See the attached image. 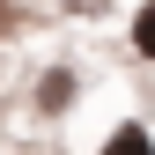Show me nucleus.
Segmentation results:
<instances>
[{
	"label": "nucleus",
	"mask_w": 155,
	"mask_h": 155,
	"mask_svg": "<svg viewBox=\"0 0 155 155\" xmlns=\"http://www.w3.org/2000/svg\"><path fill=\"white\" fill-rule=\"evenodd\" d=\"M104 155H155V140H148L140 126H118V133L104 140Z\"/></svg>",
	"instance_id": "nucleus-1"
},
{
	"label": "nucleus",
	"mask_w": 155,
	"mask_h": 155,
	"mask_svg": "<svg viewBox=\"0 0 155 155\" xmlns=\"http://www.w3.org/2000/svg\"><path fill=\"white\" fill-rule=\"evenodd\" d=\"M133 52H140V59H155V0L140 8V22H133Z\"/></svg>",
	"instance_id": "nucleus-2"
},
{
	"label": "nucleus",
	"mask_w": 155,
	"mask_h": 155,
	"mask_svg": "<svg viewBox=\"0 0 155 155\" xmlns=\"http://www.w3.org/2000/svg\"><path fill=\"white\" fill-rule=\"evenodd\" d=\"M67 96H74V74H45V111H59Z\"/></svg>",
	"instance_id": "nucleus-3"
}]
</instances>
